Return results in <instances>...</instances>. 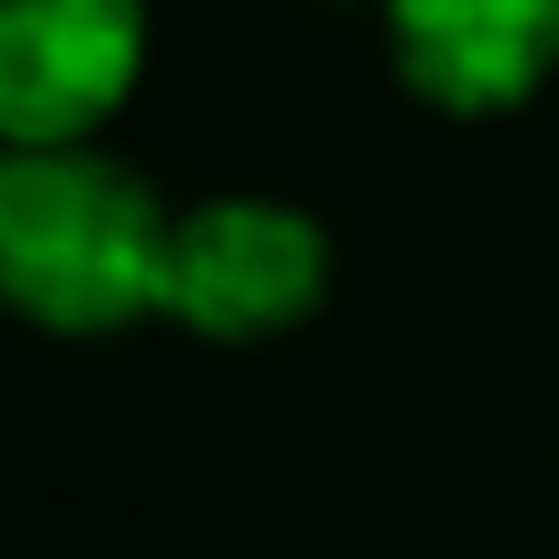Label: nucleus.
I'll return each instance as SVG.
<instances>
[{
	"label": "nucleus",
	"instance_id": "obj_3",
	"mask_svg": "<svg viewBox=\"0 0 559 559\" xmlns=\"http://www.w3.org/2000/svg\"><path fill=\"white\" fill-rule=\"evenodd\" d=\"M148 61V0H0V140L61 148L122 114Z\"/></svg>",
	"mask_w": 559,
	"mask_h": 559
},
{
	"label": "nucleus",
	"instance_id": "obj_2",
	"mask_svg": "<svg viewBox=\"0 0 559 559\" xmlns=\"http://www.w3.org/2000/svg\"><path fill=\"white\" fill-rule=\"evenodd\" d=\"M332 288V236L271 192H218L175 218L166 314L218 349L297 332Z\"/></svg>",
	"mask_w": 559,
	"mask_h": 559
},
{
	"label": "nucleus",
	"instance_id": "obj_4",
	"mask_svg": "<svg viewBox=\"0 0 559 559\" xmlns=\"http://www.w3.org/2000/svg\"><path fill=\"white\" fill-rule=\"evenodd\" d=\"M384 52L437 114H515L559 70V0H384Z\"/></svg>",
	"mask_w": 559,
	"mask_h": 559
},
{
	"label": "nucleus",
	"instance_id": "obj_1",
	"mask_svg": "<svg viewBox=\"0 0 559 559\" xmlns=\"http://www.w3.org/2000/svg\"><path fill=\"white\" fill-rule=\"evenodd\" d=\"M166 262H175V210L122 157H96L87 140L9 148L0 288L26 323L96 341L140 314H166Z\"/></svg>",
	"mask_w": 559,
	"mask_h": 559
}]
</instances>
